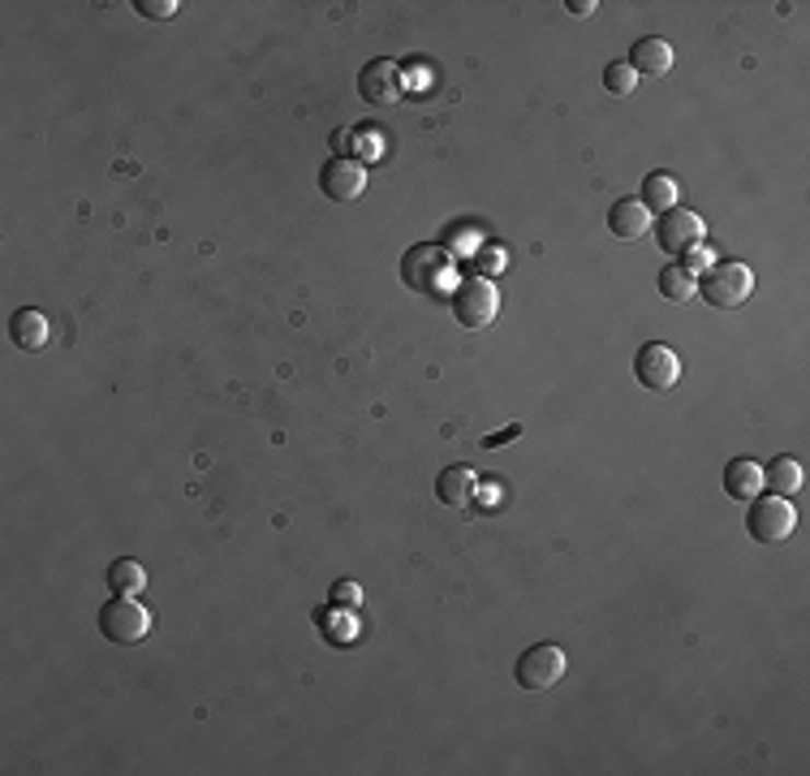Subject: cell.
<instances>
[{
    "mask_svg": "<svg viewBox=\"0 0 810 776\" xmlns=\"http://www.w3.org/2000/svg\"><path fill=\"white\" fill-rule=\"evenodd\" d=\"M500 264H505V255H496V246H487V255H483V268H487V273H496Z\"/></svg>",
    "mask_w": 810,
    "mask_h": 776,
    "instance_id": "obj_27",
    "label": "cell"
},
{
    "mask_svg": "<svg viewBox=\"0 0 810 776\" xmlns=\"http://www.w3.org/2000/svg\"><path fill=\"white\" fill-rule=\"evenodd\" d=\"M518 436H522V424H509L505 431H491L483 444H487V449H496V444H509V440H518Z\"/></svg>",
    "mask_w": 810,
    "mask_h": 776,
    "instance_id": "obj_24",
    "label": "cell"
},
{
    "mask_svg": "<svg viewBox=\"0 0 810 776\" xmlns=\"http://www.w3.org/2000/svg\"><path fill=\"white\" fill-rule=\"evenodd\" d=\"M763 488L776 496L802 493V462H798V458H776V462L763 471Z\"/></svg>",
    "mask_w": 810,
    "mask_h": 776,
    "instance_id": "obj_17",
    "label": "cell"
},
{
    "mask_svg": "<svg viewBox=\"0 0 810 776\" xmlns=\"http://www.w3.org/2000/svg\"><path fill=\"white\" fill-rule=\"evenodd\" d=\"M750 513H745V526L759 544H785L794 531H798V509L789 496H754L745 500Z\"/></svg>",
    "mask_w": 810,
    "mask_h": 776,
    "instance_id": "obj_3",
    "label": "cell"
},
{
    "mask_svg": "<svg viewBox=\"0 0 810 776\" xmlns=\"http://www.w3.org/2000/svg\"><path fill=\"white\" fill-rule=\"evenodd\" d=\"M711 264H716V259H711V251H707L703 242H698V246H690V251L681 255V268H685V273H694V277H703Z\"/></svg>",
    "mask_w": 810,
    "mask_h": 776,
    "instance_id": "obj_21",
    "label": "cell"
},
{
    "mask_svg": "<svg viewBox=\"0 0 810 776\" xmlns=\"http://www.w3.org/2000/svg\"><path fill=\"white\" fill-rule=\"evenodd\" d=\"M638 86V73L629 70V61H612L604 70V91L608 95H629Z\"/></svg>",
    "mask_w": 810,
    "mask_h": 776,
    "instance_id": "obj_20",
    "label": "cell"
},
{
    "mask_svg": "<svg viewBox=\"0 0 810 776\" xmlns=\"http://www.w3.org/2000/svg\"><path fill=\"white\" fill-rule=\"evenodd\" d=\"M513 673H518V686L526 695H543V691H552L565 677V651L556 642H535V647H526L518 656Z\"/></svg>",
    "mask_w": 810,
    "mask_h": 776,
    "instance_id": "obj_5",
    "label": "cell"
},
{
    "mask_svg": "<svg viewBox=\"0 0 810 776\" xmlns=\"http://www.w3.org/2000/svg\"><path fill=\"white\" fill-rule=\"evenodd\" d=\"M496 311H500V289L487 277H471V281H462L453 289V320L462 328H471V333L487 328L496 320Z\"/></svg>",
    "mask_w": 810,
    "mask_h": 776,
    "instance_id": "obj_6",
    "label": "cell"
},
{
    "mask_svg": "<svg viewBox=\"0 0 810 776\" xmlns=\"http://www.w3.org/2000/svg\"><path fill=\"white\" fill-rule=\"evenodd\" d=\"M676 204H681V182H676L673 173H647V182H643V208L647 212H673Z\"/></svg>",
    "mask_w": 810,
    "mask_h": 776,
    "instance_id": "obj_16",
    "label": "cell"
},
{
    "mask_svg": "<svg viewBox=\"0 0 810 776\" xmlns=\"http://www.w3.org/2000/svg\"><path fill=\"white\" fill-rule=\"evenodd\" d=\"M698 293L711 306H720V311H738V306L750 302V293H754V273L745 264H738V259H720V264H711L698 277Z\"/></svg>",
    "mask_w": 810,
    "mask_h": 776,
    "instance_id": "obj_2",
    "label": "cell"
},
{
    "mask_svg": "<svg viewBox=\"0 0 810 776\" xmlns=\"http://www.w3.org/2000/svg\"><path fill=\"white\" fill-rule=\"evenodd\" d=\"M354 139H358V155L362 160H384V139L375 130H358Z\"/></svg>",
    "mask_w": 810,
    "mask_h": 776,
    "instance_id": "obj_23",
    "label": "cell"
},
{
    "mask_svg": "<svg viewBox=\"0 0 810 776\" xmlns=\"http://www.w3.org/2000/svg\"><path fill=\"white\" fill-rule=\"evenodd\" d=\"M673 44L669 39H660V35H647V39H638L634 44V53H629V70L647 73V78H664V73L673 70Z\"/></svg>",
    "mask_w": 810,
    "mask_h": 776,
    "instance_id": "obj_13",
    "label": "cell"
},
{
    "mask_svg": "<svg viewBox=\"0 0 810 776\" xmlns=\"http://www.w3.org/2000/svg\"><path fill=\"white\" fill-rule=\"evenodd\" d=\"M142 587H147V569L138 561L117 557V561L108 565V591L113 595H142Z\"/></svg>",
    "mask_w": 810,
    "mask_h": 776,
    "instance_id": "obj_18",
    "label": "cell"
},
{
    "mask_svg": "<svg viewBox=\"0 0 810 776\" xmlns=\"http://www.w3.org/2000/svg\"><path fill=\"white\" fill-rule=\"evenodd\" d=\"M358 95L375 108H393L405 100V70L397 61L380 57V61H367L362 73H358Z\"/></svg>",
    "mask_w": 810,
    "mask_h": 776,
    "instance_id": "obj_7",
    "label": "cell"
},
{
    "mask_svg": "<svg viewBox=\"0 0 810 776\" xmlns=\"http://www.w3.org/2000/svg\"><path fill=\"white\" fill-rule=\"evenodd\" d=\"M402 281L414 293H431V298L449 293V285H458L453 281V255H449V246H436V242L409 246L402 259Z\"/></svg>",
    "mask_w": 810,
    "mask_h": 776,
    "instance_id": "obj_1",
    "label": "cell"
},
{
    "mask_svg": "<svg viewBox=\"0 0 810 776\" xmlns=\"http://www.w3.org/2000/svg\"><path fill=\"white\" fill-rule=\"evenodd\" d=\"M436 496H440V505H449V509H466V505H474V496H478V475H474V466H466V462L444 466V471L436 475Z\"/></svg>",
    "mask_w": 810,
    "mask_h": 776,
    "instance_id": "obj_11",
    "label": "cell"
},
{
    "mask_svg": "<svg viewBox=\"0 0 810 776\" xmlns=\"http://www.w3.org/2000/svg\"><path fill=\"white\" fill-rule=\"evenodd\" d=\"M320 190H324L328 199H337V204L362 199V190H367V169H362V160L333 155V160L320 169Z\"/></svg>",
    "mask_w": 810,
    "mask_h": 776,
    "instance_id": "obj_9",
    "label": "cell"
},
{
    "mask_svg": "<svg viewBox=\"0 0 810 776\" xmlns=\"http://www.w3.org/2000/svg\"><path fill=\"white\" fill-rule=\"evenodd\" d=\"M608 229H612V238H621V242H638V238H647V229H651V212L643 208V199H616L612 212H608Z\"/></svg>",
    "mask_w": 810,
    "mask_h": 776,
    "instance_id": "obj_14",
    "label": "cell"
},
{
    "mask_svg": "<svg viewBox=\"0 0 810 776\" xmlns=\"http://www.w3.org/2000/svg\"><path fill=\"white\" fill-rule=\"evenodd\" d=\"M656 281H660V293H664L669 302H690V298L698 293V277H694V273H685L681 264H669Z\"/></svg>",
    "mask_w": 810,
    "mask_h": 776,
    "instance_id": "obj_19",
    "label": "cell"
},
{
    "mask_svg": "<svg viewBox=\"0 0 810 776\" xmlns=\"http://www.w3.org/2000/svg\"><path fill=\"white\" fill-rule=\"evenodd\" d=\"M333 600H340V604H358V587H354V582H340V587H333Z\"/></svg>",
    "mask_w": 810,
    "mask_h": 776,
    "instance_id": "obj_25",
    "label": "cell"
},
{
    "mask_svg": "<svg viewBox=\"0 0 810 776\" xmlns=\"http://www.w3.org/2000/svg\"><path fill=\"white\" fill-rule=\"evenodd\" d=\"M725 493L733 500H754L763 493V466H754L750 458H733L725 466Z\"/></svg>",
    "mask_w": 810,
    "mask_h": 776,
    "instance_id": "obj_15",
    "label": "cell"
},
{
    "mask_svg": "<svg viewBox=\"0 0 810 776\" xmlns=\"http://www.w3.org/2000/svg\"><path fill=\"white\" fill-rule=\"evenodd\" d=\"M565 9H569V13H574V18H591V13H595V9H600V4H595V0H569V4H565Z\"/></svg>",
    "mask_w": 810,
    "mask_h": 776,
    "instance_id": "obj_26",
    "label": "cell"
},
{
    "mask_svg": "<svg viewBox=\"0 0 810 776\" xmlns=\"http://www.w3.org/2000/svg\"><path fill=\"white\" fill-rule=\"evenodd\" d=\"M9 337H13V346H18V350L39 354L44 346H48V337H53V324H48V315H44V311L22 306V311L9 320Z\"/></svg>",
    "mask_w": 810,
    "mask_h": 776,
    "instance_id": "obj_12",
    "label": "cell"
},
{
    "mask_svg": "<svg viewBox=\"0 0 810 776\" xmlns=\"http://www.w3.org/2000/svg\"><path fill=\"white\" fill-rule=\"evenodd\" d=\"M656 242H660V251H669V255H685L690 246L703 242V216H694L690 208L664 212L660 216V224H656Z\"/></svg>",
    "mask_w": 810,
    "mask_h": 776,
    "instance_id": "obj_10",
    "label": "cell"
},
{
    "mask_svg": "<svg viewBox=\"0 0 810 776\" xmlns=\"http://www.w3.org/2000/svg\"><path fill=\"white\" fill-rule=\"evenodd\" d=\"M135 9L142 18H151V22H169L177 13V0H138Z\"/></svg>",
    "mask_w": 810,
    "mask_h": 776,
    "instance_id": "obj_22",
    "label": "cell"
},
{
    "mask_svg": "<svg viewBox=\"0 0 810 776\" xmlns=\"http://www.w3.org/2000/svg\"><path fill=\"white\" fill-rule=\"evenodd\" d=\"M95 622H100V635L108 638V642H121V647L142 642L147 630H151V613L138 604L135 595H113L108 604H100Z\"/></svg>",
    "mask_w": 810,
    "mask_h": 776,
    "instance_id": "obj_4",
    "label": "cell"
},
{
    "mask_svg": "<svg viewBox=\"0 0 810 776\" xmlns=\"http://www.w3.org/2000/svg\"><path fill=\"white\" fill-rule=\"evenodd\" d=\"M634 380H638L643 389H651V393H669V389H676V380H681V358H676L673 346H664V341L643 346V350L634 354Z\"/></svg>",
    "mask_w": 810,
    "mask_h": 776,
    "instance_id": "obj_8",
    "label": "cell"
}]
</instances>
